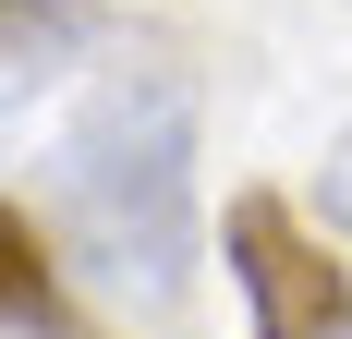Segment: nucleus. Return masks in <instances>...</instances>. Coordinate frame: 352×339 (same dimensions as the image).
Listing matches in <instances>:
<instances>
[{
    "label": "nucleus",
    "mask_w": 352,
    "mask_h": 339,
    "mask_svg": "<svg viewBox=\"0 0 352 339\" xmlns=\"http://www.w3.org/2000/svg\"><path fill=\"white\" fill-rule=\"evenodd\" d=\"M49 231L85 279L170 303L195 279V85L182 73H109L73 109L49 158Z\"/></svg>",
    "instance_id": "nucleus-1"
},
{
    "label": "nucleus",
    "mask_w": 352,
    "mask_h": 339,
    "mask_svg": "<svg viewBox=\"0 0 352 339\" xmlns=\"http://www.w3.org/2000/svg\"><path fill=\"white\" fill-rule=\"evenodd\" d=\"M0 339H12V327H0Z\"/></svg>",
    "instance_id": "nucleus-6"
},
{
    "label": "nucleus",
    "mask_w": 352,
    "mask_h": 339,
    "mask_svg": "<svg viewBox=\"0 0 352 339\" xmlns=\"http://www.w3.org/2000/svg\"><path fill=\"white\" fill-rule=\"evenodd\" d=\"M85 49V0H0V109H25Z\"/></svg>",
    "instance_id": "nucleus-3"
},
{
    "label": "nucleus",
    "mask_w": 352,
    "mask_h": 339,
    "mask_svg": "<svg viewBox=\"0 0 352 339\" xmlns=\"http://www.w3.org/2000/svg\"><path fill=\"white\" fill-rule=\"evenodd\" d=\"M36 303H49V242H36V218L0 206V315H36Z\"/></svg>",
    "instance_id": "nucleus-4"
},
{
    "label": "nucleus",
    "mask_w": 352,
    "mask_h": 339,
    "mask_svg": "<svg viewBox=\"0 0 352 339\" xmlns=\"http://www.w3.org/2000/svg\"><path fill=\"white\" fill-rule=\"evenodd\" d=\"M219 242H231V279H243V303H255V339H352L340 267H328V242H304V218L280 194H231Z\"/></svg>",
    "instance_id": "nucleus-2"
},
{
    "label": "nucleus",
    "mask_w": 352,
    "mask_h": 339,
    "mask_svg": "<svg viewBox=\"0 0 352 339\" xmlns=\"http://www.w3.org/2000/svg\"><path fill=\"white\" fill-rule=\"evenodd\" d=\"M316 206H328V231H352V134H328V158H316Z\"/></svg>",
    "instance_id": "nucleus-5"
}]
</instances>
